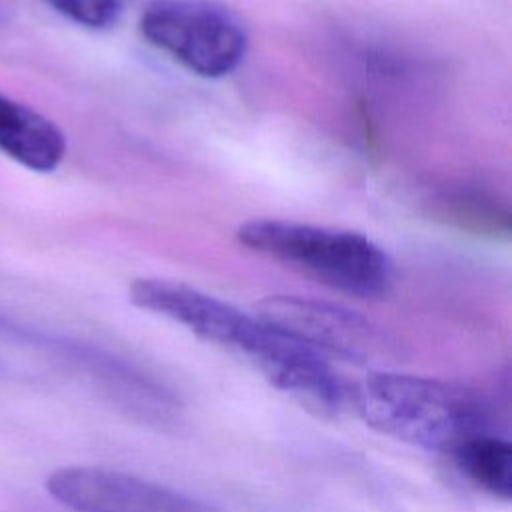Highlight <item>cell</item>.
Returning <instances> with one entry per match:
<instances>
[{"mask_svg": "<svg viewBox=\"0 0 512 512\" xmlns=\"http://www.w3.org/2000/svg\"><path fill=\"white\" fill-rule=\"evenodd\" d=\"M236 238L246 248L356 298H382L394 284L392 260L360 232L258 218L244 222Z\"/></svg>", "mask_w": 512, "mask_h": 512, "instance_id": "obj_1", "label": "cell"}, {"mask_svg": "<svg viewBox=\"0 0 512 512\" xmlns=\"http://www.w3.org/2000/svg\"><path fill=\"white\" fill-rule=\"evenodd\" d=\"M352 402L374 430L404 444L450 454L466 438L488 432L486 412L464 390L438 380L378 370Z\"/></svg>", "mask_w": 512, "mask_h": 512, "instance_id": "obj_2", "label": "cell"}, {"mask_svg": "<svg viewBox=\"0 0 512 512\" xmlns=\"http://www.w3.org/2000/svg\"><path fill=\"white\" fill-rule=\"evenodd\" d=\"M130 300L142 310L188 328L206 342L238 354L274 386L312 352L262 318L182 282L136 278L130 284Z\"/></svg>", "mask_w": 512, "mask_h": 512, "instance_id": "obj_3", "label": "cell"}, {"mask_svg": "<svg viewBox=\"0 0 512 512\" xmlns=\"http://www.w3.org/2000/svg\"><path fill=\"white\" fill-rule=\"evenodd\" d=\"M142 36L202 78L234 72L248 50L244 26L206 0H154L140 16Z\"/></svg>", "mask_w": 512, "mask_h": 512, "instance_id": "obj_4", "label": "cell"}, {"mask_svg": "<svg viewBox=\"0 0 512 512\" xmlns=\"http://www.w3.org/2000/svg\"><path fill=\"white\" fill-rule=\"evenodd\" d=\"M258 318L320 356L364 366H386L400 358L398 346L376 324L340 306L298 296H268Z\"/></svg>", "mask_w": 512, "mask_h": 512, "instance_id": "obj_5", "label": "cell"}, {"mask_svg": "<svg viewBox=\"0 0 512 512\" xmlns=\"http://www.w3.org/2000/svg\"><path fill=\"white\" fill-rule=\"evenodd\" d=\"M48 494L74 512H212L158 482L100 466H64L46 478Z\"/></svg>", "mask_w": 512, "mask_h": 512, "instance_id": "obj_6", "label": "cell"}, {"mask_svg": "<svg viewBox=\"0 0 512 512\" xmlns=\"http://www.w3.org/2000/svg\"><path fill=\"white\" fill-rule=\"evenodd\" d=\"M0 152L28 170L52 172L66 156V136L48 116L0 92Z\"/></svg>", "mask_w": 512, "mask_h": 512, "instance_id": "obj_7", "label": "cell"}, {"mask_svg": "<svg viewBox=\"0 0 512 512\" xmlns=\"http://www.w3.org/2000/svg\"><path fill=\"white\" fill-rule=\"evenodd\" d=\"M450 458L456 470L478 490L510 500L512 496V446L506 438L488 432L460 442Z\"/></svg>", "mask_w": 512, "mask_h": 512, "instance_id": "obj_8", "label": "cell"}, {"mask_svg": "<svg viewBox=\"0 0 512 512\" xmlns=\"http://www.w3.org/2000/svg\"><path fill=\"white\" fill-rule=\"evenodd\" d=\"M64 18L92 30L112 26L120 14L124 0H46Z\"/></svg>", "mask_w": 512, "mask_h": 512, "instance_id": "obj_9", "label": "cell"}]
</instances>
